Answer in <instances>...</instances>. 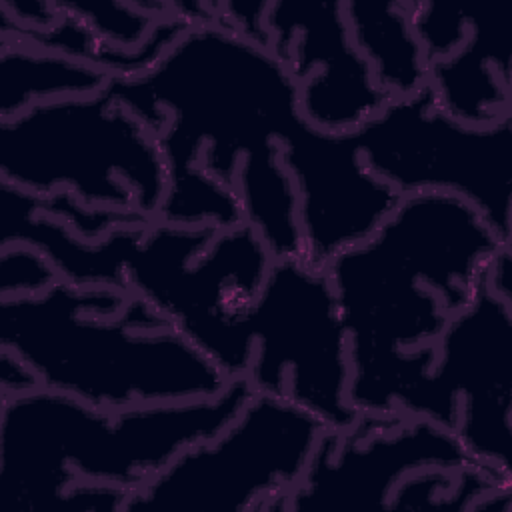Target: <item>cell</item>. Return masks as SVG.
<instances>
[{"label": "cell", "mask_w": 512, "mask_h": 512, "mask_svg": "<svg viewBox=\"0 0 512 512\" xmlns=\"http://www.w3.org/2000/svg\"><path fill=\"white\" fill-rule=\"evenodd\" d=\"M274 256L248 226H136L124 258L128 290L152 304L230 382L244 380L254 342L244 310Z\"/></svg>", "instance_id": "obj_6"}, {"label": "cell", "mask_w": 512, "mask_h": 512, "mask_svg": "<svg viewBox=\"0 0 512 512\" xmlns=\"http://www.w3.org/2000/svg\"><path fill=\"white\" fill-rule=\"evenodd\" d=\"M40 388L32 368L12 350L0 346V400L16 398Z\"/></svg>", "instance_id": "obj_20"}, {"label": "cell", "mask_w": 512, "mask_h": 512, "mask_svg": "<svg viewBox=\"0 0 512 512\" xmlns=\"http://www.w3.org/2000/svg\"><path fill=\"white\" fill-rule=\"evenodd\" d=\"M254 342L246 384L288 398L328 430L360 416L350 404L348 338L326 272L306 256L274 258L244 310Z\"/></svg>", "instance_id": "obj_9"}, {"label": "cell", "mask_w": 512, "mask_h": 512, "mask_svg": "<svg viewBox=\"0 0 512 512\" xmlns=\"http://www.w3.org/2000/svg\"><path fill=\"white\" fill-rule=\"evenodd\" d=\"M108 82L110 76L92 64L16 40H0V120L42 102L98 92Z\"/></svg>", "instance_id": "obj_16"}, {"label": "cell", "mask_w": 512, "mask_h": 512, "mask_svg": "<svg viewBox=\"0 0 512 512\" xmlns=\"http://www.w3.org/2000/svg\"><path fill=\"white\" fill-rule=\"evenodd\" d=\"M416 418L456 432L474 464L512 482V300L482 282L448 320Z\"/></svg>", "instance_id": "obj_10"}, {"label": "cell", "mask_w": 512, "mask_h": 512, "mask_svg": "<svg viewBox=\"0 0 512 512\" xmlns=\"http://www.w3.org/2000/svg\"><path fill=\"white\" fill-rule=\"evenodd\" d=\"M58 4L84 22L100 40L118 48L142 46L156 24L162 20L164 2H80V0H58Z\"/></svg>", "instance_id": "obj_17"}, {"label": "cell", "mask_w": 512, "mask_h": 512, "mask_svg": "<svg viewBox=\"0 0 512 512\" xmlns=\"http://www.w3.org/2000/svg\"><path fill=\"white\" fill-rule=\"evenodd\" d=\"M410 0H344V14L358 52L388 98L428 86V60L414 36Z\"/></svg>", "instance_id": "obj_15"}, {"label": "cell", "mask_w": 512, "mask_h": 512, "mask_svg": "<svg viewBox=\"0 0 512 512\" xmlns=\"http://www.w3.org/2000/svg\"><path fill=\"white\" fill-rule=\"evenodd\" d=\"M408 10L414 36L428 64L454 54L470 34L472 14L462 8L410 0Z\"/></svg>", "instance_id": "obj_18"}, {"label": "cell", "mask_w": 512, "mask_h": 512, "mask_svg": "<svg viewBox=\"0 0 512 512\" xmlns=\"http://www.w3.org/2000/svg\"><path fill=\"white\" fill-rule=\"evenodd\" d=\"M474 464L456 432L416 416H360L346 430H326L278 512L388 508L414 472Z\"/></svg>", "instance_id": "obj_11"}, {"label": "cell", "mask_w": 512, "mask_h": 512, "mask_svg": "<svg viewBox=\"0 0 512 512\" xmlns=\"http://www.w3.org/2000/svg\"><path fill=\"white\" fill-rule=\"evenodd\" d=\"M268 46L298 82L302 116L328 132H354L390 98L358 52L344 2L272 0Z\"/></svg>", "instance_id": "obj_12"}, {"label": "cell", "mask_w": 512, "mask_h": 512, "mask_svg": "<svg viewBox=\"0 0 512 512\" xmlns=\"http://www.w3.org/2000/svg\"><path fill=\"white\" fill-rule=\"evenodd\" d=\"M354 134L366 168L400 196H456L512 244V118L460 122L424 86L390 98Z\"/></svg>", "instance_id": "obj_8"}, {"label": "cell", "mask_w": 512, "mask_h": 512, "mask_svg": "<svg viewBox=\"0 0 512 512\" xmlns=\"http://www.w3.org/2000/svg\"><path fill=\"white\" fill-rule=\"evenodd\" d=\"M328 428L288 398L250 394L212 438L176 454L124 512H278Z\"/></svg>", "instance_id": "obj_7"}, {"label": "cell", "mask_w": 512, "mask_h": 512, "mask_svg": "<svg viewBox=\"0 0 512 512\" xmlns=\"http://www.w3.org/2000/svg\"><path fill=\"white\" fill-rule=\"evenodd\" d=\"M0 180L154 222L168 170L154 132L104 86L0 120Z\"/></svg>", "instance_id": "obj_5"}, {"label": "cell", "mask_w": 512, "mask_h": 512, "mask_svg": "<svg viewBox=\"0 0 512 512\" xmlns=\"http://www.w3.org/2000/svg\"><path fill=\"white\" fill-rule=\"evenodd\" d=\"M280 150L298 196L302 256L320 266L366 240L400 200L366 168L354 132H328L306 120Z\"/></svg>", "instance_id": "obj_13"}, {"label": "cell", "mask_w": 512, "mask_h": 512, "mask_svg": "<svg viewBox=\"0 0 512 512\" xmlns=\"http://www.w3.org/2000/svg\"><path fill=\"white\" fill-rule=\"evenodd\" d=\"M504 246L464 200L418 192L326 264L358 416H416L440 334Z\"/></svg>", "instance_id": "obj_2"}, {"label": "cell", "mask_w": 512, "mask_h": 512, "mask_svg": "<svg viewBox=\"0 0 512 512\" xmlns=\"http://www.w3.org/2000/svg\"><path fill=\"white\" fill-rule=\"evenodd\" d=\"M0 346L42 388L110 412L212 398L230 384L152 304L114 286L58 280L40 294L0 300Z\"/></svg>", "instance_id": "obj_3"}, {"label": "cell", "mask_w": 512, "mask_h": 512, "mask_svg": "<svg viewBox=\"0 0 512 512\" xmlns=\"http://www.w3.org/2000/svg\"><path fill=\"white\" fill-rule=\"evenodd\" d=\"M156 136L168 188L158 222L248 224L274 258L302 254L282 150L306 122L298 82L270 46L212 20L190 24L142 74L110 78Z\"/></svg>", "instance_id": "obj_1"}, {"label": "cell", "mask_w": 512, "mask_h": 512, "mask_svg": "<svg viewBox=\"0 0 512 512\" xmlns=\"http://www.w3.org/2000/svg\"><path fill=\"white\" fill-rule=\"evenodd\" d=\"M512 48L500 18L472 16L466 42L428 68V88L452 118L488 126L512 118Z\"/></svg>", "instance_id": "obj_14"}, {"label": "cell", "mask_w": 512, "mask_h": 512, "mask_svg": "<svg viewBox=\"0 0 512 512\" xmlns=\"http://www.w3.org/2000/svg\"><path fill=\"white\" fill-rule=\"evenodd\" d=\"M58 280L56 268L38 248L24 242L0 246V300L40 294Z\"/></svg>", "instance_id": "obj_19"}, {"label": "cell", "mask_w": 512, "mask_h": 512, "mask_svg": "<svg viewBox=\"0 0 512 512\" xmlns=\"http://www.w3.org/2000/svg\"><path fill=\"white\" fill-rule=\"evenodd\" d=\"M250 394L234 380L212 398L116 412L42 386L0 400V512H58L78 480L136 492L184 448L216 436Z\"/></svg>", "instance_id": "obj_4"}]
</instances>
